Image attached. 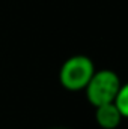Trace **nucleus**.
Wrapping results in <instances>:
<instances>
[{
  "mask_svg": "<svg viewBox=\"0 0 128 129\" xmlns=\"http://www.w3.org/2000/svg\"><path fill=\"white\" fill-rule=\"evenodd\" d=\"M95 71V64L91 57L83 54L71 56L59 69V83L68 92H81L86 89Z\"/></svg>",
  "mask_w": 128,
  "mask_h": 129,
  "instance_id": "obj_1",
  "label": "nucleus"
},
{
  "mask_svg": "<svg viewBox=\"0 0 128 129\" xmlns=\"http://www.w3.org/2000/svg\"><path fill=\"white\" fill-rule=\"evenodd\" d=\"M122 81L119 75L112 69H99L95 71L91 81L88 83L84 93L86 99L92 107H99L104 104H110L115 101Z\"/></svg>",
  "mask_w": 128,
  "mask_h": 129,
  "instance_id": "obj_2",
  "label": "nucleus"
},
{
  "mask_svg": "<svg viewBox=\"0 0 128 129\" xmlns=\"http://www.w3.org/2000/svg\"><path fill=\"white\" fill-rule=\"evenodd\" d=\"M122 114L115 102L95 107V122L102 129H116L122 122Z\"/></svg>",
  "mask_w": 128,
  "mask_h": 129,
  "instance_id": "obj_3",
  "label": "nucleus"
},
{
  "mask_svg": "<svg viewBox=\"0 0 128 129\" xmlns=\"http://www.w3.org/2000/svg\"><path fill=\"white\" fill-rule=\"evenodd\" d=\"M113 102L118 107V110L121 111L122 117L128 119V81L122 83V86H121V89H119V92H118Z\"/></svg>",
  "mask_w": 128,
  "mask_h": 129,
  "instance_id": "obj_4",
  "label": "nucleus"
},
{
  "mask_svg": "<svg viewBox=\"0 0 128 129\" xmlns=\"http://www.w3.org/2000/svg\"><path fill=\"white\" fill-rule=\"evenodd\" d=\"M54 129H65V128H54Z\"/></svg>",
  "mask_w": 128,
  "mask_h": 129,
  "instance_id": "obj_5",
  "label": "nucleus"
}]
</instances>
